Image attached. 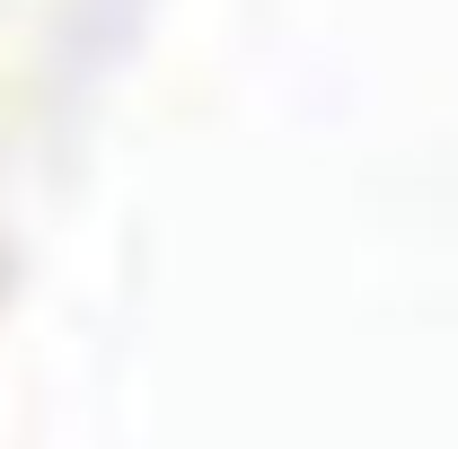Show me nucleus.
Instances as JSON below:
<instances>
[]
</instances>
